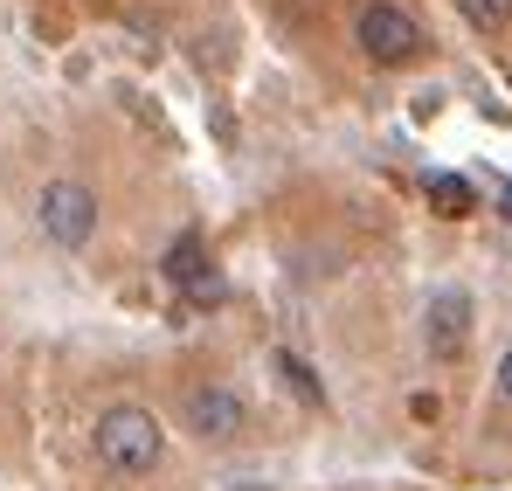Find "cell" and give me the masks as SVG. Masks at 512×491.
Listing matches in <instances>:
<instances>
[{
	"instance_id": "cell-4",
	"label": "cell",
	"mask_w": 512,
	"mask_h": 491,
	"mask_svg": "<svg viewBox=\"0 0 512 491\" xmlns=\"http://www.w3.org/2000/svg\"><path fill=\"white\" fill-rule=\"evenodd\" d=\"M180 429H187V436H201V443H229V436L243 429V395H236V388H222V381L187 388V395H180Z\"/></svg>"
},
{
	"instance_id": "cell-1",
	"label": "cell",
	"mask_w": 512,
	"mask_h": 491,
	"mask_svg": "<svg viewBox=\"0 0 512 491\" xmlns=\"http://www.w3.org/2000/svg\"><path fill=\"white\" fill-rule=\"evenodd\" d=\"M90 450H97L104 471H118V478H146V471H160L167 429H160V415L139 409V402H111V409L97 415V429H90Z\"/></svg>"
},
{
	"instance_id": "cell-8",
	"label": "cell",
	"mask_w": 512,
	"mask_h": 491,
	"mask_svg": "<svg viewBox=\"0 0 512 491\" xmlns=\"http://www.w3.org/2000/svg\"><path fill=\"white\" fill-rule=\"evenodd\" d=\"M277 381H284V388H291L305 409H326V388H319V374H312L298 353H277Z\"/></svg>"
},
{
	"instance_id": "cell-9",
	"label": "cell",
	"mask_w": 512,
	"mask_h": 491,
	"mask_svg": "<svg viewBox=\"0 0 512 491\" xmlns=\"http://www.w3.org/2000/svg\"><path fill=\"white\" fill-rule=\"evenodd\" d=\"M457 14H464L478 35H506L512 28V0H457Z\"/></svg>"
},
{
	"instance_id": "cell-7",
	"label": "cell",
	"mask_w": 512,
	"mask_h": 491,
	"mask_svg": "<svg viewBox=\"0 0 512 491\" xmlns=\"http://www.w3.org/2000/svg\"><path fill=\"white\" fill-rule=\"evenodd\" d=\"M423 187H429V201H436V215H471L478 208V187L464 173H429Z\"/></svg>"
},
{
	"instance_id": "cell-6",
	"label": "cell",
	"mask_w": 512,
	"mask_h": 491,
	"mask_svg": "<svg viewBox=\"0 0 512 491\" xmlns=\"http://www.w3.org/2000/svg\"><path fill=\"white\" fill-rule=\"evenodd\" d=\"M464 339H471V298H464V291H436L429 312H423V346L436 360H457Z\"/></svg>"
},
{
	"instance_id": "cell-11",
	"label": "cell",
	"mask_w": 512,
	"mask_h": 491,
	"mask_svg": "<svg viewBox=\"0 0 512 491\" xmlns=\"http://www.w3.org/2000/svg\"><path fill=\"white\" fill-rule=\"evenodd\" d=\"M499 215H506V222H512V180H506V194H499Z\"/></svg>"
},
{
	"instance_id": "cell-2",
	"label": "cell",
	"mask_w": 512,
	"mask_h": 491,
	"mask_svg": "<svg viewBox=\"0 0 512 491\" xmlns=\"http://www.w3.org/2000/svg\"><path fill=\"white\" fill-rule=\"evenodd\" d=\"M353 42H360V56L367 63H381V70H402V63H416L423 56V21L402 7V0H367L360 7V21H353Z\"/></svg>"
},
{
	"instance_id": "cell-5",
	"label": "cell",
	"mask_w": 512,
	"mask_h": 491,
	"mask_svg": "<svg viewBox=\"0 0 512 491\" xmlns=\"http://www.w3.org/2000/svg\"><path fill=\"white\" fill-rule=\"evenodd\" d=\"M160 270H167V284L180 291V298H194V305H222V270L208 263V249H201V236H180V243L160 256Z\"/></svg>"
},
{
	"instance_id": "cell-3",
	"label": "cell",
	"mask_w": 512,
	"mask_h": 491,
	"mask_svg": "<svg viewBox=\"0 0 512 491\" xmlns=\"http://www.w3.org/2000/svg\"><path fill=\"white\" fill-rule=\"evenodd\" d=\"M35 222H42V236L56 249H84L90 229H97V194L84 180H49L42 201H35Z\"/></svg>"
},
{
	"instance_id": "cell-10",
	"label": "cell",
	"mask_w": 512,
	"mask_h": 491,
	"mask_svg": "<svg viewBox=\"0 0 512 491\" xmlns=\"http://www.w3.org/2000/svg\"><path fill=\"white\" fill-rule=\"evenodd\" d=\"M499 395L512 402V346H506V360H499Z\"/></svg>"
}]
</instances>
